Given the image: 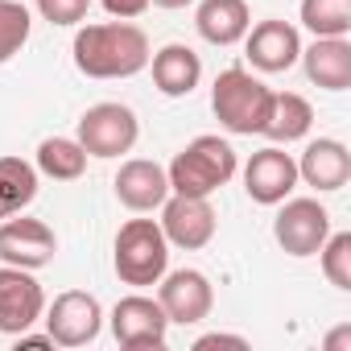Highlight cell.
Here are the masks:
<instances>
[{"label": "cell", "instance_id": "obj_1", "mask_svg": "<svg viewBox=\"0 0 351 351\" xmlns=\"http://www.w3.org/2000/svg\"><path fill=\"white\" fill-rule=\"evenodd\" d=\"M75 66L87 79H132L149 66V38L132 21H99V25H79L71 42Z\"/></svg>", "mask_w": 351, "mask_h": 351}, {"label": "cell", "instance_id": "obj_2", "mask_svg": "<svg viewBox=\"0 0 351 351\" xmlns=\"http://www.w3.org/2000/svg\"><path fill=\"white\" fill-rule=\"evenodd\" d=\"M240 169V157L232 149V141L203 132L191 145H182L173 153V161L165 165V178H169V195H199L211 199L219 186H228Z\"/></svg>", "mask_w": 351, "mask_h": 351}, {"label": "cell", "instance_id": "obj_3", "mask_svg": "<svg viewBox=\"0 0 351 351\" xmlns=\"http://www.w3.org/2000/svg\"><path fill=\"white\" fill-rule=\"evenodd\" d=\"M269 108H273V87L261 83L248 66H228V71L215 75V83H211V112H215L223 132H232V136L265 132Z\"/></svg>", "mask_w": 351, "mask_h": 351}, {"label": "cell", "instance_id": "obj_4", "mask_svg": "<svg viewBox=\"0 0 351 351\" xmlns=\"http://www.w3.org/2000/svg\"><path fill=\"white\" fill-rule=\"evenodd\" d=\"M112 269L132 289L157 285L165 277V269H169V244L161 236V223L157 219H128V223H120V232L112 240Z\"/></svg>", "mask_w": 351, "mask_h": 351}, {"label": "cell", "instance_id": "obj_5", "mask_svg": "<svg viewBox=\"0 0 351 351\" xmlns=\"http://www.w3.org/2000/svg\"><path fill=\"white\" fill-rule=\"evenodd\" d=\"M136 136H141L136 112L128 104H116V99L91 104L79 116V132H75V141L87 149V157H99V161H112L120 153H132Z\"/></svg>", "mask_w": 351, "mask_h": 351}, {"label": "cell", "instance_id": "obj_6", "mask_svg": "<svg viewBox=\"0 0 351 351\" xmlns=\"http://www.w3.org/2000/svg\"><path fill=\"white\" fill-rule=\"evenodd\" d=\"M277 219H273V240L285 256H318V248L330 236V211L318 199H285L277 203Z\"/></svg>", "mask_w": 351, "mask_h": 351}, {"label": "cell", "instance_id": "obj_7", "mask_svg": "<svg viewBox=\"0 0 351 351\" xmlns=\"http://www.w3.org/2000/svg\"><path fill=\"white\" fill-rule=\"evenodd\" d=\"M42 322L54 347H87L104 330V306L87 289H66L42 310Z\"/></svg>", "mask_w": 351, "mask_h": 351}, {"label": "cell", "instance_id": "obj_8", "mask_svg": "<svg viewBox=\"0 0 351 351\" xmlns=\"http://www.w3.org/2000/svg\"><path fill=\"white\" fill-rule=\"evenodd\" d=\"M161 236L169 248H182V252H199L215 240V228H219V215L211 207V199H199V195H169L161 207Z\"/></svg>", "mask_w": 351, "mask_h": 351}, {"label": "cell", "instance_id": "obj_9", "mask_svg": "<svg viewBox=\"0 0 351 351\" xmlns=\"http://www.w3.org/2000/svg\"><path fill=\"white\" fill-rule=\"evenodd\" d=\"M112 339L124 347V351H157L165 347V335H169V318L161 310L157 298L149 293H128L112 306Z\"/></svg>", "mask_w": 351, "mask_h": 351}, {"label": "cell", "instance_id": "obj_10", "mask_svg": "<svg viewBox=\"0 0 351 351\" xmlns=\"http://www.w3.org/2000/svg\"><path fill=\"white\" fill-rule=\"evenodd\" d=\"M54 256H58V236L50 223L29 219L25 211L0 219V265H17V269L38 273L46 265H54Z\"/></svg>", "mask_w": 351, "mask_h": 351}, {"label": "cell", "instance_id": "obj_11", "mask_svg": "<svg viewBox=\"0 0 351 351\" xmlns=\"http://www.w3.org/2000/svg\"><path fill=\"white\" fill-rule=\"evenodd\" d=\"M157 302L169 322L199 326L215 310V289H211V277L199 269H173V273L165 269V277L157 281Z\"/></svg>", "mask_w": 351, "mask_h": 351}, {"label": "cell", "instance_id": "obj_12", "mask_svg": "<svg viewBox=\"0 0 351 351\" xmlns=\"http://www.w3.org/2000/svg\"><path fill=\"white\" fill-rule=\"evenodd\" d=\"M46 310V289L29 269L0 265V335L17 339L34 322H42Z\"/></svg>", "mask_w": 351, "mask_h": 351}, {"label": "cell", "instance_id": "obj_13", "mask_svg": "<svg viewBox=\"0 0 351 351\" xmlns=\"http://www.w3.org/2000/svg\"><path fill=\"white\" fill-rule=\"evenodd\" d=\"M293 186H298V161L281 145H265V149H256L248 157V165H244V191H248L252 203L277 207V203H285L293 195Z\"/></svg>", "mask_w": 351, "mask_h": 351}, {"label": "cell", "instance_id": "obj_14", "mask_svg": "<svg viewBox=\"0 0 351 351\" xmlns=\"http://www.w3.org/2000/svg\"><path fill=\"white\" fill-rule=\"evenodd\" d=\"M244 58L261 75H281L302 58V34L289 21H256L244 34Z\"/></svg>", "mask_w": 351, "mask_h": 351}, {"label": "cell", "instance_id": "obj_15", "mask_svg": "<svg viewBox=\"0 0 351 351\" xmlns=\"http://www.w3.org/2000/svg\"><path fill=\"white\" fill-rule=\"evenodd\" d=\"M293 161H298V182H306V186L318 191V195L343 191L347 178H351V153H347V145L335 141V136L310 141V145L302 149V157H293Z\"/></svg>", "mask_w": 351, "mask_h": 351}, {"label": "cell", "instance_id": "obj_16", "mask_svg": "<svg viewBox=\"0 0 351 351\" xmlns=\"http://www.w3.org/2000/svg\"><path fill=\"white\" fill-rule=\"evenodd\" d=\"M116 199L136 211V215H149L157 211L165 199H169V178H165V165L149 161V157H128L120 169H116Z\"/></svg>", "mask_w": 351, "mask_h": 351}, {"label": "cell", "instance_id": "obj_17", "mask_svg": "<svg viewBox=\"0 0 351 351\" xmlns=\"http://www.w3.org/2000/svg\"><path fill=\"white\" fill-rule=\"evenodd\" d=\"M145 71H153V87L165 99H182V95H191L203 83V58L191 46H182V42H169L157 54H149Z\"/></svg>", "mask_w": 351, "mask_h": 351}, {"label": "cell", "instance_id": "obj_18", "mask_svg": "<svg viewBox=\"0 0 351 351\" xmlns=\"http://www.w3.org/2000/svg\"><path fill=\"white\" fill-rule=\"evenodd\" d=\"M306 79L322 91H347L351 87V38H314L302 46Z\"/></svg>", "mask_w": 351, "mask_h": 351}, {"label": "cell", "instance_id": "obj_19", "mask_svg": "<svg viewBox=\"0 0 351 351\" xmlns=\"http://www.w3.org/2000/svg\"><path fill=\"white\" fill-rule=\"evenodd\" d=\"M248 25H252L248 0H199V9H195V29L211 46H236V42H244Z\"/></svg>", "mask_w": 351, "mask_h": 351}, {"label": "cell", "instance_id": "obj_20", "mask_svg": "<svg viewBox=\"0 0 351 351\" xmlns=\"http://www.w3.org/2000/svg\"><path fill=\"white\" fill-rule=\"evenodd\" d=\"M310 124H314V108H310L306 95L273 91V108H269V120H265L261 136H269L273 145H293V141H302L310 132Z\"/></svg>", "mask_w": 351, "mask_h": 351}, {"label": "cell", "instance_id": "obj_21", "mask_svg": "<svg viewBox=\"0 0 351 351\" xmlns=\"http://www.w3.org/2000/svg\"><path fill=\"white\" fill-rule=\"evenodd\" d=\"M38 182H42V173H38L34 161H25V157H0V219L21 215L38 199Z\"/></svg>", "mask_w": 351, "mask_h": 351}, {"label": "cell", "instance_id": "obj_22", "mask_svg": "<svg viewBox=\"0 0 351 351\" xmlns=\"http://www.w3.org/2000/svg\"><path fill=\"white\" fill-rule=\"evenodd\" d=\"M42 178H54V182H75L83 178L87 169V149L75 141V136H46L38 145V157H34Z\"/></svg>", "mask_w": 351, "mask_h": 351}, {"label": "cell", "instance_id": "obj_23", "mask_svg": "<svg viewBox=\"0 0 351 351\" xmlns=\"http://www.w3.org/2000/svg\"><path fill=\"white\" fill-rule=\"evenodd\" d=\"M302 25L314 38H347L351 34V0H302Z\"/></svg>", "mask_w": 351, "mask_h": 351}, {"label": "cell", "instance_id": "obj_24", "mask_svg": "<svg viewBox=\"0 0 351 351\" xmlns=\"http://www.w3.org/2000/svg\"><path fill=\"white\" fill-rule=\"evenodd\" d=\"M34 34V13L21 0H0V66L13 62Z\"/></svg>", "mask_w": 351, "mask_h": 351}, {"label": "cell", "instance_id": "obj_25", "mask_svg": "<svg viewBox=\"0 0 351 351\" xmlns=\"http://www.w3.org/2000/svg\"><path fill=\"white\" fill-rule=\"evenodd\" d=\"M318 261H322V277L347 293L351 289V232H330L326 244L318 248Z\"/></svg>", "mask_w": 351, "mask_h": 351}, {"label": "cell", "instance_id": "obj_26", "mask_svg": "<svg viewBox=\"0 0 351 351\" xmlns=\"http://www.w3.org/2000/svg\"><path fill=\"white\" fill-rule=\"evenodd\" d=\"M34 9L42 21L58 25V29H71V25H83L87 13H91V0H34Z\"/></svg>", "mask_w": 351, "mask_h": 351}, {"label": "cell", "instance_id": "obj_27", "mask_svg": "<svg viewBox=\"0 0 351 351\" xmlns=\"http://www.w3.org/2000/svg\"><path fill=\"white\" fill-rule=\"evenodd\" d=\"M99 5H104V13L112 21H136L141 13H149L153 0H99Z\"/></svg>", "mask_w": 351, "mask_h": 351}, {"label": "cell", "instance_id": "obj_28", "mask_svg": "<svg viewBox=\"0 0 351 351\" xmlns=\"http://www.w3.org/2000/svg\"><path fill=\"white\" fill-rule=\"evenodd\" d=\"M211 347H236V351H244V347H248V339H244V335H223V330L195 339V351H211Z\"/></svg>", "mask_w": 351, "mask_h": 351}, {"label": "cell", "instance_id": "obj_29", "mask_svg": "<svg viewBox=\"0 0 351 351\" xmlns=\"http://www.w3.org/2000/svg\"><path fill=\"white\" fill-rule=\"evenodd\" d=\"M347 343H351V326H339V330L326 339V351H343Z\"/></svg>", "mask_w": 351, "mask_h": 351}, {"label": "cell", "instance_id": "obj_30", "mask_svg": "<svg viewBox=\"0 0 351 351\" xmlns=\"http://www.w3.org/2000/svg\"><path fill=\"white\" fill-rule=\"evenodd\" d=\"M157 9H186V5H195V0H153Z\"/></svg>", "mask_w": 351, "mask_h": 351}]
</instances>
